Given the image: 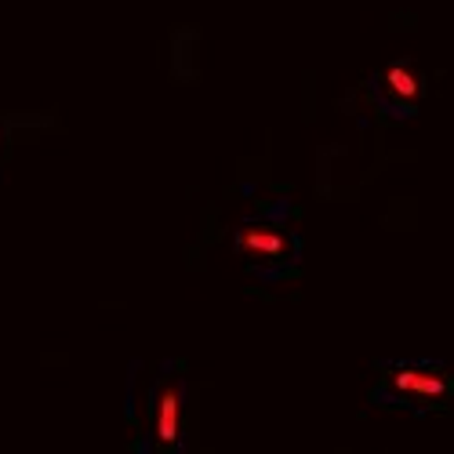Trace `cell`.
<instances>
[{
	"label": "cell",
	"instance_id": "cell-1",
	"mask_svg": "<svg viewBox=\"0 0 454 454\" xmlns=\"http://www.w3.org/2000/svg\"><path fill=\"white\" fill-rule=\"evenodd\" d=\"M386 389H389L396 400L433 407V403H443V400L450 396L454 378H450L447 371H440L436 364H396V367L386 374Z\"/></svg>",
	"mask_w": 454,
	"mask_h": 454
},
{
	"label": "cell",
	"instance_id": "cell-3",
	"mask_svg": "<svg viewBox=\"0 0 454 454\" xmlns=\"http://www.w3.org/2000/svg\"><path fill=\"white\" fill-rule=\"evenodd\" d=\"M237 251L254 254V258H284L291 251L287 233L270 230V225H244L237 233Z\"/></svg>",
	"mask_w": 454,
	"mask_h": 454
},
{
	"label": "cell",
	"instance_id": "cell-4",
	"mask_svg": "<svg viewBox=\"0 0 454 454\" xmlns=\"http://www.w3.org/2000/svg\"><path fill=\"white\" fill-rule=\"evenodd\" d=\"M382 81H386V88H389L393 98H403V102L419 98V77H414L407 66H389V69L382 73Z\"/></svg>",
	"mask_w": 454,
	"mask_h": 454
},
{
	"label": "cell",
	"instance_id": "cell-2",
	"mask_svg": "<svg viewBox=\"0 0 454 454\" xmlns=\"http://www.w3.org/2000/svg\"><path fill=\"white\" fill-rule=\"evenodd\" d=\"M182 422V393L178 386H157L153 393V436L160 447L178 443V426Z\"/></svg>",
	"mask_w": 454,
	"mask_h": 454
}]
</instances>
